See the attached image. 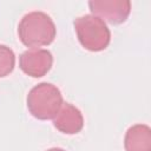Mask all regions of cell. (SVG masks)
<instances>
[{
  "label": "cell",
  "instance_id": "7",
  "mask_svg": "<svg viewBox=\"0 0 151 151\" xmlns=\"http://www.w3.org/2000/svg\"><path fill=\"white\" fill-rule=\"evenodd\" d=\"M125 151H151V129L146 124L130 126L124 137Z\"/></svg>",
  "mask_w": 151,
  "mask_h": 151
},
{
  "label": "cell",
  "instance_id": "5",
  "mask_svg": "<svg viewBox=\"0 0 151 151\" xmlns=\"http://www.w3.org/2000/svg\"><path fill=\"white\" fill-rule=\"evenodd\" d=\"M53 65V55L45 48H29L19 57L21 71L33 78L44 77Z\"/></svg>",
  "mask_w": 151,
  "mask_h": 151
},
{
  "label": "cell",
  "instance_id": "4",
  "mask_svg": "<svg viewBox=\"0 0 151 151\" xmlns=\"http://www.w3.org/2000/svg\"><path fill=\"white\" fill-rule=\"evenodd\" d=\"M90 11L93 15L112 25L124 22L131 12L129 0H91L88 1Z\"/></svg>",
  "mask_w": 151,
  "mask_h": 151
},
{
  "label": "cell",
  "instance_id": "3",
  "mask_svg": "<svg viewBox=\"0 0 151 151\" xmlns=\"http://www.w3.org/2000/svg\"><path fill=\"white\" fill-rule=\"evenodd\" d=\"M81 46L91 52L105 50L111 41V32L105 21L93 14L78 17L73 21Z\"/></svg>",
  "mask_w": 151,
  "mask_h": 151
},
{
  "label": "cell",
  "instance_id": "6",
  "mask_svg": "<svg viewBox=\"0 0 151 151\" xmlns=\"http://www.w3.org/2000/svg\"><path fill=\"white\" fill-rule=\"evenodd\" d=\"M54 127L65 134H76L84 127V117L78 107L71 103H63L53 118Z\"/></svg>",
  "mask_w": 151,
  "mask_h": 151
},
{
  "label": "cell",
  "instance_id": "9",
  "mask_svg": "<svg viewBox=\"0 0 151 151\" xmlns=\"http://www.w3.org/2000/svg\"><path fill=\"white\" fill-rule=\"evenodd\" d=\"M46 151H66V150H64L61 147H51V149H48Z\"/></svg>",
  "mask_w": 151,
  "mask_h": 151
},
{
  "label": "cell",
  "instance_id": "1",
  "mask_svg": "<svg viewBox=\"0 0 151 151\" xmlns=\"http://www.w3.org/2000/svg\"><path fill=\"white\" fill-rule=\"evenodd\" d=\"M57 28L52 18L41 11L25 14L18 25L20 41L31 48H39L53 42Z\"/></svg>",
  "mask_w": 151,
  "mask_h": 151
},
{
  "label": "cell",
  "instance_id": "8",
  "mask_svg": "<svg viewBox=\"0 0 151 151\" xmlns=\"http://www.w3.org/2000/svg\"><path fill=\"white\" fill-rule=\"evenodd\" d=\"M15 66V54L12 48L0 44V78L8 76Z\"/></svg>",
  "mask_w": 151,
  "mask_h": 151
},
{
  "label": "cell",
  "instance_id": "2",
  "mask_svg": "<svg viewBox=\"0 0 151 151\" xmlns=\"http://www.w3.org/2000/svg\"><path fill=\"white\" fill-rule=\"evenodd\" d=\"M26 101L29 113L40 120L53 119L64 103L60 90L51 83H40L32 87Z\"/></svg>",
  "mask_w": 151,
  "mask_h": 151
}]
</instances>
